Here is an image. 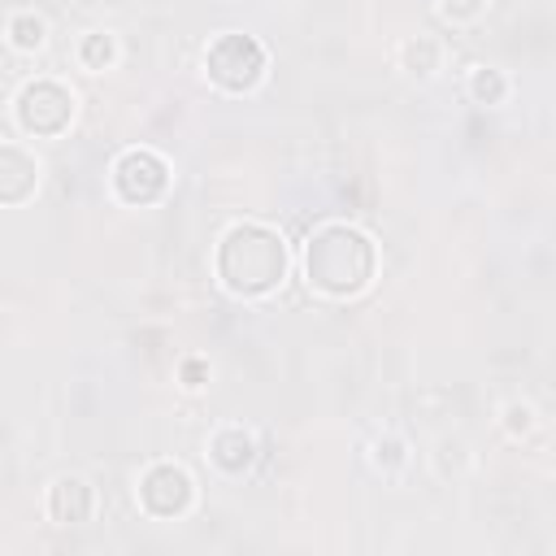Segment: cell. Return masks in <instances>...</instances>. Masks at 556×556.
Returning a JSON list of instances; mask_svg holds the SVG:
<instances>
[{
	"mask_svg": "<svg viewBox=\"0 0 556 556\" xmlns=\"http://www.w3.org/2000/svg\"><path fill=\"white\" fill-rule=\"evenodd\" d=\"M78 61L87 65V70H109L113 61H117V39L109 35V30H91V35H83V43H78Z\"/></svg>",
	"mask_w": 556,
	"mask_h": 556,
	"instance_id": "cell-12",
	"label": "cell"
},
{
	"mask_svg": "<svg viewBox=\"0 0 556 556\" xmlns=\"http://www.w3.org/2000/svg\"><path fill=\"white\" fill-rule=\"evenodd\" d=\"M469 96H473L478 104H504L508 78H504L500 70H491V65H478V70L469 74Z\"/></svg>",
	"mask_w": 556,
	"mask_h": 556,
	"instance_id": "cell-13",
	"label": "cell"
},
{
	"mask_svg": "<svg viewBox=\"0 0 556 556\" xmlns=\"http://www.w3.org/2000/svg\"><path fill=\"white\" fill-rule=\"evenodd\" d=\"M91 508H96V495H91V486L83 478L65 473V478H56L48 486V517L56 526H83L91 517Z\"/></svg>",
	"mask_w": 556,
	"mask_h": 556,
	"instance_id": "cell-8",
	"label": "cell"
},
{
	"mask_svg": "<svg viewBox=\"0 0 556 556\" xmlns=\"http://www.w3.org/2000/svg\"><path fill=\"white\" fill-rule=\"evenodd\" d=\"M39 187V161L22 143H0V204H22Z\"/></svg>",
	"mask_w": 556,
	"mask_h": 556,
	"instance_id": "cell-7",
	"label": "cell"
},
{
	"mask_svg": "<svg viewBox=\"0 0 556 556\" xmlns=\"http://www.w3.org/2000/svg\"><path fill=\"white\" fill-rule=\"evenodd\" d=\"M204 378H208V365H204V361H195V356L182 361V387H187V391H200Z\"/></svg>",
	"mask_w": 556,
	"mask_h": 556,
	"instance_id": "cell-17",
	"label": "cell"
},
{
	"mask_svg": "<svg viewBox=\"0 0 556 556\" xmlns=\"http://www.w3.org/2000/svg\"><path fill=\"white\" fill-rule=\"evenodd\" d=\"M482 4H486V0H439V13H443L447 22H473V17L482 13Z\"/></svg>",
	"mask_w": 556,
	"mask_h": 556,
	"instance_id": "cell-16",
	"label": "cell"
},
{
	"mask_svg": "<svg viewBox=\"0 0 556 556\" xmlns=\"http://www.w3.org/2000/svg\"><path fill=\"white\" fill-rule=\"evenodd\" d=\"M400 65H404L413 78H430V74L439 70V43H434V39H426V35L408 39V43L400 48Z\"/></svg>",
	"mask_w": 556,
	"mask_h": 556,
	"instance_id": "cell-10",
	"label": "cell"
},
{
	"mask_svg": "<svg viewBox=\"0 0 556 556\" xmlns=\"http://www.w3.org/2000/svg\"><path fill=\"white\" fill-rule=\"evenodd\" d=\"M374 465H378V469H400V465H404V443H400L395 434L378 439V443H374Z\"/></svg>",
	"mask_w": 556,
	"mask_h": 556,
	"instance_id": "cell-15",
	"label": "cell"
},
{
	"mask_svg": "<svg viewBox=\"0 0 556 556\" xmlns=\"http://www.w3.org/2000/svg\"><path fill=\"white\" fill-rule=\"evenodd\" d=\"M9 39H13L17 52H39L48 43V22L39 13H17L9 22Z\"/></svg>",
	"mask_w": 556,
	"mask_h": 556,
	"instance_id": "cell-11",
	"label": "cell"
},
{
	"mask_svg": "<svg viewBox=\"0 0 556 556\" xmlns=\"http://www.w3.org/2000/svg\"><path fill=\"white\" fill-rule=\"evenodd\" d=\"M504 430H508L513 439L530 434V430H534V408H530V404H508V408H504Z\"/></svg>",
	"mask_w": 556,
	"mask_h": 556,
	"instance_id": "cell-14",
	"label": "cell"
},
{
	"mask_svg": "<svg viewBox=\"0 0 556 556\" xmlns=\"http://www.w3.org/2000/svg\"><path fill=\"white\" fill-rule=\"evenodd\" d=\"M265 65H269V56H265L261 39L239 35V30L217 35V39L208 43V52H204V70H208V78H213L222 91H230V96L252 91V87L265 78Z\"/></svg>",
	"mask_w": 556,
	"mask_h": 556,
	"instance_id": "cell-3",
	"label": "cell"
},
{
	"mask_svg": "<svg viewBox=\"0 0 556 556\" xmlns=\"http://www.w3.org/2000/svg\"><path fill=\"white\" fill-rule=\"evenodd\" d=\"M139 504L148 517L156 521H174V517H187L191 504H195V482L182 465L174 460H156L139 473Z\"/></svg>",
	"mask_w": 556,
	"mask_h": 556,
	"instance_id": "cell-5",
	"label": "cell"
},
{
	"mask_svg": "<svg viewBox=\"0 0 556 556\" xmlns=\"http://www.w3.org/2000/svg\"><path fill=\"white\" fill-rule=\"evenodd\" d=\"M13 117H17V126L26 135L52 139L74 122V96L56 78H30L13 100Z\"/></svg>",
	"mask_w": 556,
	"mask_h": 556,
	"instance_id": "cell-4",
	"label": "cell"
},
{
	"mask_svg": "<svg viewBox=\"0 0 556 556\" xmlns=\"http://www.w3.org/2000/svg\"><path fill=\"white\" fill-rule=\"evenodd\" d=\"M378 274V248L361 226L326 222L304 243V278L330 300L361 295Z\"/></svg>",
	"mask_w": 556,
	"mask_h": 556,
	"instance_id": "cell-2",
	"label": "cell"
},
{
	"mask_svg": "<svg viewBox=\"0 0 556 556\" xmlns=\"http://www.w3.org/2000/svg\"><path fill=\"white\" fill-rule=\"evenodd\" d=\"M169 187V165L161 152L152 148H126L117 161H113V191L117 200L126 204H152L161 200Z\"/></svg>",
	"mask_w": 556,
	"mask_h": 556,
	"instance_id": "cell-6",
	"label": "cell"
},
{
	"mask_svg": "<svg viewBox=\"0 0 556 556\" xmlns=\"http://www.w3.org/2000/svg\"><path fill=\"white\" fill-rule=\"evenodd\" d=\"M208 456L222 473H243L252 460H256V443L243 426H222L213 439H208Z\"/></svg>",
	"mask_w": 556,
	"mask_h": 556,
	"instance_id": "cell-9",
	"label": "cell"
},
{
	"mask_svg": "<svg viewBox=\"0 0 556 556\" xmlns=\"http://www.w3.org/2000/svg\"><path fill=\"white\" fill-rule=\"evenodd\" d=\"M213 269H217L222 287L230 295L261 300V295L282 287V278L291 269V252H287V239L274 226H265V222H235L217 239Z\"/></svg>",
	"mask_w": 556,
	"mask_h": 556,
	"instance_id": "cell-1",
	"label": "cell"
}]
</instances>
